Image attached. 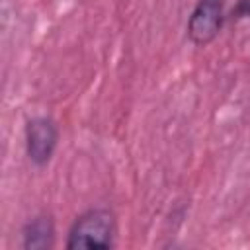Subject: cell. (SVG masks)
Returning a JSON list of instances; mask_svg holds the SVG:
<instances>
[{"label":"cell","instance_id":"2","mask_svg":"<svg viewBox=\"0 0 250 250\" xmlns=\"http://www.w3.org/2000/svg\"><path fill=\"white\" fill-rule=\"evenodd\" d=\"M225 4L227 0H197L188 20V37L193 45L203 47L219 35L227 20Z\"/></svg>","mask_w":250,"mask_h":250},{"label":"cell","instance_id":"5","mask_svg":"<svg viewBox=\"0 0 250 250\" xmlns=\"http://www.w3.org/2000/svg\"><path fill=\"white\" fill-rule=\"evenodd\" d=\"M230 18L232 20H244V18H250V0H236L232 12H230Z\"/></svg>","mask_w":250,"mask_h":250},{"label":"cell","instance_id":"4","mask_svg":"<svg viewBox=\"0 0 250 250\" xmlns=\"http://www.w3.org/2000/svg\"><path fill=\"white\" fill-rule=\"evenodd\" d=\"M23 248L27 250H43L51 248L55 242V225L51 217L39 215L33 217L25 227H23Z\"/></svg>","mask_w":250,"mask_h":250},{"label":"cell","instance_id":"3","mask_svg":"<svg viewBox=\"0 0 250 250\" xmlns=\"http://www.w3.org/2000/svg\"><path fill=\"white\" fill-rule=\"evenodd\" d=\"M59 127L51 117L37 115L25 125V152L35 166H45L57 148Z\"/></svg>","mask_w":250,"mask_h":250},{"label":"cell","instance_id":"1","mask_svg":"<svg viewBox=\"0 0 250 250\" xmlns=\"http://www.w3.org/2000/svg\"><path fill=\"white\" fill-rule=\"evenodd\" d=\"M115 238V215L105 207L88 209L72 223L66 248H111Z\"/></svg>","mask_w":250,"mask_h":250}]
</instances>
